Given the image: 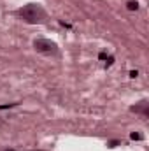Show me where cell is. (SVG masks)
<instances>
[{
  "instance_id": "obj_1",
  "label": "cell",
  "mask_w": 149,
  "mask_h": 151,
  "mask_svg": "<svg viewBox=\"0 0 149 151\" xmlns=\"http://www.w3.org/2000/svg\"><path fill=\"white\" fill-rule=\"evenodd\" d=\"M18 16L28 25H42L47 21V12L40 4H27L18 11Z\"/></svg>"
},
{
  "instance_id": "obj_2",
  "label": "cell",
  "mask_w": 149,
  "mask_h": 151,
  "mask_svg": "<svg viewBox=\"0 0 149 151\" xmlns=\"http://www.w3.org/2000/svg\"><path fill=\"white\" fill-rule=\"evenodd\" d=\"M34 47L37 53L42 55H49V56H58L60 49H58V44L49 40V39H35L34 40Z\"/></svg>"
},
{
  "instance_id": "obj_3",
  "label": "cell",
  "mask_w": 149,
  "mask_h": 151,
  "mask_svg": "<svg viewBox=\"0 0 149 151\" xmlns=\"http://www.w3.org/2000/svg\"><path fill=\"white\" fill-rule=\"evenodd\" d=\"M148 107H149L148 100H140L139 104L132 106V107H130V111H132V113H137V114H142V116H148V114H149Z\"/></svg>"
},
{
  "instance_id": "obj_4",
  "label": "cell",
  "mask_w": 149,
  "mask_h": 151,
  "mask_svg": "<svg viewBox=\"0 0 149 151\" xmlns=\"http://www.w3.org/2000/svg\"><path fill=\"white\" fill-rule=\"evenodd\" d=\"M126 7H128V11H137V9H139V2H137V0H130V2L126 4Z\"/></svg>"
},
{
  "instance_id": "obj_5",
  "label": "cell",
  "mask_w": 149,
  "mask_h": 151,
  "mask_svg": "<svg viewBox=\"0 0 149 151\" xmlns=\"http://www.w3.org/2000/svg\"><path fill=\"white\" fill-rule=\"evenodd\" d=\"M132 139H137V141H142L144 137H142L140 134H135V132H133V134H132Z\"/></svg>"
},
{
  "instance_id": "obj_6",
  "label": "cell",
  "mask_w": 149,
  "mask_h": 151,
  "mask_svg": "<svg viewBox=\"0 0 149 151\" xmlns=\"http://www.w3.org/2000/svg\"><path fill=\"white\" fill-rule=\"evenodd\" d=\"M137 76H139L137 70H132V72H130V77H137Z\"/></svg>"
},
{
  "instance_id": "obj_7",
  "label": "cell",
  "mask_w": 149,
  "mask_h": 151,
  "mask_svg": "<svg viewBox=\"0 0 149 151\" xmlns=\"http://www.w3.org/2000/svg\"><path fill=\"white\" fill-rule=\"evenodd\" d=\"M5 151H16V150H12V148H11V150H5Z\"/></svg>"
}]
</instances>
